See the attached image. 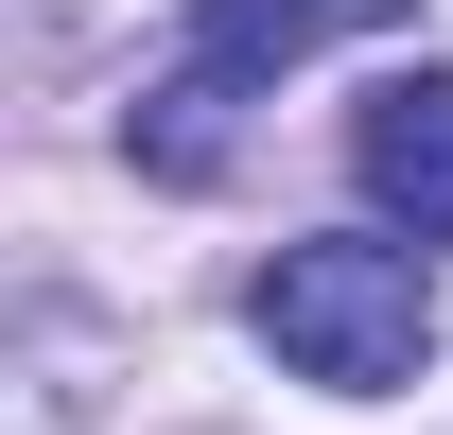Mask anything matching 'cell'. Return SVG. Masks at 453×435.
<instances>
[{
	"label": "cell",
	"instance_id": "cell-3",
	"mask_svg": "<svg viewBox=\"0 0 453 435\" xmlns=\"http://www.w3.org/2000/svg\"><path fill=\"white\" fill-rule=\"evenodd\" d=\"M332 18H366V0H192V70H226V88H280Z\"/></svg>",
	"mask_w": 453,
	"mask_h": 435
},
{
	"label": "cell",
	"instance_id": "cell-2",
	"mask_svg": "<svg viewBox=\"0 0 453 435\" xmlns=\"http://www.w3.org/2000/svg\"><path fill=\"white\" fill-rule=\"evenodd\" d=\"M349 174H366L418 244H453V70H384L366 122H349Z\"/></svg>",
	"mask_w": 453,
	"mask_h": 435
},
{
	"label": "cell",
	"instance_id": "cell-4",
	"mask_svg": "<svg viewBox=\"0 0 453 435\" xmlns=\"http://www.w3.org/2000/svg\"><path fill=\"white\" fill-rule=\"evenodd\" d=\"M366 18H384V0H366Z\"/></svg>",
	"mask_w": 453,
	"mask_h": 435
},
{
	"label": "cell",
	"instance_id": "cell-1",
	"mask_svg": "<svg viewBox=\"0 0 453 435\" xmlns=\"http://www.w3.org/2000/svg\"><path fill=\"white\" fill-rule=\"evenodd\" d=\"M244 331H262L296 383L384 401V383H418V348H436V279H418V244L332 226V244H280V262L244 279Z\"/></svg>",
	"mask_w": 453,
	"mask_h": 435
}]
</instances>
